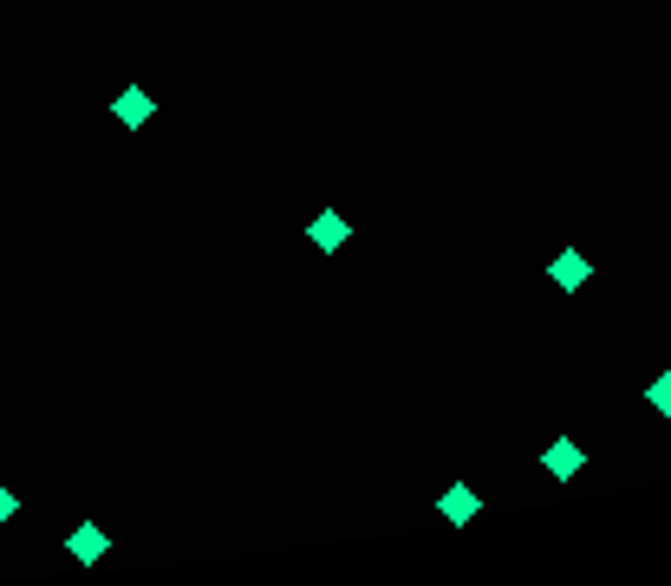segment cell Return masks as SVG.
Returning <instances> with one entry per match:
<instances>
[{"label":"cell","mask_w":671,"mask_h":586,"mask_svg":"<svg viewBox=\"0 0 671 586\" xmlns=\"http://www.w3.org/2000/svg\"><path fill=\"white\" fill-rule=\"evenodd\" d=\"M111 118H118V124H131V131H144L150 118H156V98H150L144 85H125V91L111 98Z\"/></svg>","instance_id":"7a4b0ae2"},{"label":"cell","mask_w":671,"mask_h":586,"mask_svg":"<svg viewBox=\"0 0 671 586\" xmlns=\"http://www.w3.org/2000/svg\"><path fill=\"white\" fill-rule=\"evenodd\" d=\"M541 469H548L554 482H567V476H581V469H587V449H581L574 437L548 443V449H541Z\"/></svg>","instance_id":"277c9868"},{"label":"cell","mask_w":671,"mask_h":586,"mask_svg":"<svg viewBox=\"0 0 671 586\" xmlns=\"http://www.w3.org/2000/svg\"><path fill=\"white\" fill-rule=\"evenodd\" d=\"M548 281H554L561 293H581L587 281H594V261H587L581 248H561V254L548 261Z\"/></svg>","instance_id":"6da1fadb"},{"label":"cell","mask_w":671,"mask_h":586,"mask_svg":"<svg viewBox=\"0 0 671 586\" xmlns=\"http://www.w3.org/2000/svg\"><path fill=\"white\" fill-rule=\"evenodd\" d=\"M646 404H652L659 417H671V371H659V378L646 384Z\"/></svg>","instance_id":"52a82bcc"},{"label":"cell","mask_w":671,"mask_h":586,"mask_svg":"<svg viewBox=\"0 0 671 586\" xmlns=\"http://www.w3.org/2000/svg\"><path fill=\"white\" fill-rule=\"evenodd\" d=\"M306 235H313V248H320V254H333V248H346V235H353V228H346V216H339V209H326V216H313V228H306Z\"/></svg>","instance_id":"5b68a950"},{"label":"cell","mask_w":671,"mask_h":586,"mask_svg":"<svg viewBox=\"0 0 671 586\" xmlns=\"http://www.w3.org/2000/svg\"><path fill=\"white\" fill-rule=\"evenodd\" d=\"M13 514H20V502H13V489H7V482H0V528H7V521H13Z\"/></svg>","instance_id":"ba28073f"},{"label":"cell","mask_w":671,"mask_h":586,"mask_svg":"<svg viewBox=\"0 0 671 586\" xmlns=\"http://www.w3.org/2000/svg\"><path fill=\"white\" fill-rule=\"evenodd\" d=\"M66 554H73L78 567H98V561L111 554V534H105L98 521H85V528H73V534H66Z\"/></svg>","instance_id":"3957f363"},{"label":"cell","mask_w":671,"mask_h":586,"mask_svg":"<svg viewBox=\"0 0 671 586\" xmlns=\"http://www.w3.org/2000/svg\"><path fill=\"white\" fill-rule=\"evenodd\" d=\"M476 509H483V502H476V489H463V482H456V489H444V502H437V514H444V521H476Z\"/></svg>","instance_id":"8992f818"}]
</instances>
